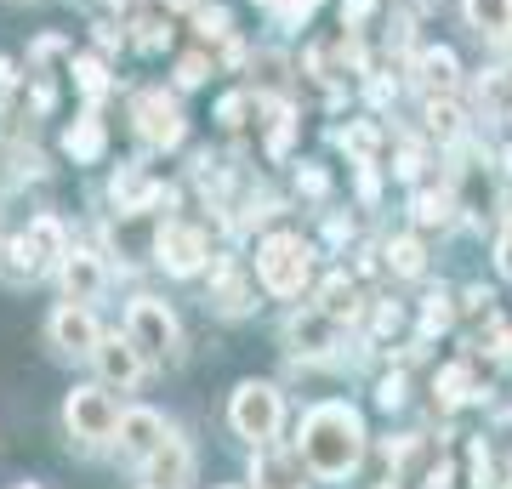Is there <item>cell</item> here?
Here are the masks:
<instances>
[{
	"label": "cell",
	"mask_w": 512,
	"mask_h": 489,
	"mask_svg": "<svg viewBox=\"0 0 512 489\" xmlns=\"http://www.w3.org/2000/svg\"><path fill=\"white\" fill-rule=\"evenodd\" d=\"M200 80H205V63H200V57H188V63H183V86H200Z\"/></svg>",
	"instance_id": "obj_26"
},
{
	"label": "cell",
	"mask_w": 512,
	"mask_h": 489,
	"mask_svg": "<svg viewBox=\"0 0 512 489\" xmlns=\"http://www.w3.org/2000/svg\"><path fill=\"white\" fill-rule=\"evenodd\" d=\"M18 489H40V484H18Z\"/></svg>",
	"instance_id": "obj_27"
},
{
	"label": "cell",
	"mask_w": 512,
	"mask_h": 489,
	"mask_svg": "<svg viewBox=\"0 0 512 489\" xmlns=\"http://www.w3.org/2000/svg\"><path fill=\"white\" fill-rule=\"evenodd\" d=\"M450 211H456V200H450V194H416V222L421 228H433V222H450Z\"/></svg>",
	"instance_id": "obj_21"
},
{
	"label": "cell",
	"mask_w": 512,
	"mask_h": 489,
	"mask_svg": "<svg viewBox=\"0 0 512 489\" xmlns=\"http://www.w3.org/2000/svg\"><path fill=\"white\" fill-rule=\"evenodd\" d=\"M296 455H302L308 478H319V484L353 478L359 461H365V416L348 399L313 404L308 416H302V433H296Z\"/></svg>",
	"instance_id": "obj_1"
},
{
	"label": "cell",
	"mask_w": 512,
	"mask_h": 489,
	"mask_svg": "<svg viewBox=\"0 0 512 489\" xmlns=\"http://www.w3.org/2000/svg\"><path fill=\"white\" fill-rule=\"evenodd\" d=\"M120 455H126L131 467H143L148 455L160 450V438H165V416H154V410H126L120 416Z\"/></svg>",
	"instance_id": "obj_10"
},
{
	"label": "cell",
	"mask_w": 512,
	"mask_h": 489,
	"mask_svg": "<svg viewBox=\"0 0 512 489\" xmlns=\"http://www.w3.org/2000/svg\"><path fill=\"white\" fill-rule=\"evenodd\" d=\"M302 455H285V450H274V444H256V455H251V484L256 489H308L302 484Z\"/></svg>",
	"instance_id": "obj_11"
},
{
	"label": "cell",
	"mask_w": 512,
	"mask_h": 489,
	"mask_svg": "<svg viewBox=\"0 0 512 489\" xmlns=\"http://www.w3.org/2000/svg\"><path fill=\"white\" fill-rule=\"evenodd\" d=\"M228 427L245 444H274L285 427V399H279L274 381H239L234 399H228Z\"/></svg>",
	"instance_id": "obj_2"
},
{
	"label": "cell",
	"mask_w": 512,
	"mask_h": 489,
	"mask_svg": "<svg viewBox=\"0 0 512 489\" xmlns=\"http://www.w3.org/2000/svg\"><path fill=\"white\" fill-rule=\"evenodd\" d=\"M63 427H69L80 444H109L120 433V404L103 393V387H74L63 399Z\"/></svg>",
	"instance_id": "obj_5"
},
{
	"label": "cell",
	"mask_w": 512,
	"mask_h": 489,
	"mask_svg": "<svg viewBox=\"0 0 512 489\" xmlns=\"http://www.w3.org/2000/svg\"><path fill=\"white\" fill-rule=\"evenodd\" d=\"M376 404H382V410H399V404H404V376H399V370L376 387Z\"/></svg>",
	"instance_id": "obj_23"
},
{
	"label": "cell",
	"mask_w": 512,
	"mask_h": 489,
	"mask_svg": "<svg viewBox=\"0 0 512 489\" xmlns=\"http://www.w3.org/2000/svg\"><path fill=\"white\" fill-rule=\"evenodd\" d=\"M256 279H262L268 296H302V285H308V245L296 234L262 239V251H256Z\"/></svg>",
	"instance_id": "obj_4"
},
{
	"label": "cell",
	"mask_w": 512,
	"mask_h": 489,
	"mask_svg": "<svg viewBox=\"0 0 512 489\" xmlns=\"http://www.w3.org/2000/svg\"><path fill=\"white\" fill-rule=\"evenodd\" d=\"M336 336H342V319H330L325 308H302L285 325V342H291L296 359H325L330 347H336Z\"/></svg>",
	"instance_id": "obj_9"
},
{
	"label": "cell",
	"mask_w": 512,
	"mask_h": 489,
	"mask_svg": "<svg viewBox=\"0 0 512 489\" xmlns=\"http://www.w3.org/2000/svg\"><path fill=\"white\" fill-rule=\"evenodd\" d=\"M63 290H69V302H97L103 296V262L86 251H74L63 262Z\"/></svg>",
	"instance_id": "obj_13"
},
{
	"label": "cell",
	"mask_w": 512,
	"mask_h": 489,
	"mask_svg": "<svg viewBox=\"0 0 512 489\" xmlns=\"http://www.w3.org/2000/svg\"><path fill=\"white\" fill-rule=\"evenodd\" d=\"M188 478H194V450H188V438L177 427H165L160 450L143 461V484L148 489H188Z\"/></svg>",
	"instance_id": "obj_6"
},
{
	"label": "cell",
	"mask_w": 512,
	"mask_h": 489,
	"mask_svg": "<svg viewBox=\"0 0 512 489\" xmlns=\"http://www.w3.org/2000/svg\"><path fill=\"white\" fill-rule=\"evenodd\" d=\"M427 120H433V131H439V137H450V131H456V109H450V103H433V109H427Z\"/></svg>",
	"instance_id": "obj_25"
},
{
	"label": "cell",
	"mask_w": 512,
	"mask_h": 489,
	"mask_svg": "<svg viewBox=\"0 0 512 489\" xmlns=\"http://www.w3.org/2000/svg\"><path fill=\"white\" fill-rule=\"evenodd\" d=\"M222 489H239V484H222Z\"/></svg>",
	"instance_id": "obj_29"
},
{
	"label": "cell",
	"mask_w": 512,
	"mask_h": 489,
	"mask_svg": "<svg viewBox=\"0 0 512 489\" xmlns=\"http://www.w3.org/2000/svg\"><path fill=\"white\" fill-rule=\"evenodd\" d=\"M126 336H131V347H137L143 359H154V364H171L177 347H183V330H177L171 308L154 302V296H137V302L126 308Z\"/></svg>",
	"instance_id": "obj_3"
},
{
	"label": "cell",
	"mask_w": 512,
	"mask_h": 489,
	"mask_svg": "<svg viewBox=\"0 0 512 489\" xmlns=\"http://www.w3.org/2000/svg\"><path fill=\"white\" fill-rule=\"evenodd\" d=\"M421 69H427V86H439V91L456 86V52H444V46L421 57Z\"/></svg>",
	"instance_id": "obj_19"
},
{
	"label": "cell",
	"mask_w": 512,
	"mask_h": 489,
	"mask_svg": "<svg viewBox=\"0 0 512 489\" xmlns=\"http://www.w3.org/2000/svg\"><path fill=\"white\" fill-rule=\"evenodd\" d=\"M456 325V296L450 290H433L427 296V308H421V336H439V330Z\"/></svg>",
	"instance_id": "obj_18"
},
{
	"label": "cell",
	"mask_w": 512,
	"mask_h": 489,
	"mask_svg": "<svg viewBox=\"0 0 512 489\" xmlns=\"http://www.w3.org/2000/svg\"><path fill=\"white\" fill-rule=\"evenodd\" d=\"M69 154L74 160H97V154H103V131H97V120H80V126L69 131Z\"/></svg>",
	"instance_id": "obj_20"
},
{
	"label": "cell",
	"mask_w": 512,
	"mask_h": 489,
	"mask_svg": "<svg viewBox=\"0 0 512 489\" xmlns=\"http://www.w3.org/2000/svg\"><path fill=\"white\" fill-rule=\"evenodd\" d=\"M387 268L399 273V279H416L421 268H427V251H421L416 234H399L393 245H387Z\"/></svg>",
	"instance_id": "obj_17"
},
{
	"label": "cell",
	"mask_w": 512,
	"mask_h": 489,
	"mask_svg": "<svg viewBox=\"0 0 512 489\" xmlns=\"http://www.w3.org/2000/svg\"><path fill=\"white\" fill-rule=\"evenodd\" d=\"M154 251H160V268L177 273V279H188V273L205 268V256H211V245H205L200 228H183V222H171V228H160V239H154Z\"/></svg>",
	"instance_id": "obj_8"
},
{
	"label": "cell",
	"mask_w": 512,
	"mask_h": 489,
	"mask_svg": "<svg viewBox=\"0 0 512 489\" xmlns=\"http://www.w3.org/2000/svg\"><path fill=\"white\" fill-rule=\"evenodd\" d=\"M143 137L154 148H171V143H183V120H177V109L165 103V97H143Z\"/></svg>",
	"instance_id": "obj_14"
},
{
	"label": "cell",
	"mask_w": 512,
	"mask_h": 489,
	"mask_svg": "<svg viewBox=\"0 0 512 489\" xmlns=\"http://www.w3.org/2000/svg\"><path fill=\"white\" fill-rule=\"evenodd\" d=\"M433 393H439V404H450V410H456V404L478 399L484 387L473 381V364H444V370H439V381H433Z\"/></svg>",
	"instance_id": "obj_16"
},
{
	"label": "cell",
	"mask_w": 512,
	"mask_h": 489,
	"mask_svg": "<svg viewBox=\"0 0 512 489\" xmlns=\"http://www.w3.org/2000/svg\"><path fill=\"white\" fill-rule=\"evenodd\" d=\"M461 12H467L478 35H495V40L512 35V0H461Z\"/></svg>",
	"instance_id": "obj_15"
},
{
	"label": "cell",
	"mask_w": 512,
	"mask_h": 489,
	"mask_svg": "<svg viewBox=\"0 0 512 489\" xmlns=\"http://www.w3.org/2000/svg\"><path fill=\"white\" fill-rule=\"evenodd\" d=\"M319 308H325L330 319H342V313H353V285L342 279V273H336V279L325 285V296H319Z\"/></svg>",
	"instance_id": "obj_22"
},
{
	"label": "cell",
	"mask_w": 512,
	"mask_h": 489,
	"mask_svg": "<svg viewBox=\"0 0 512 489\" xmlns=\"http://www.w3.org/2000/svg\"><path fill=\"white\" fill-rule=\"evenodd\" d=\"M97 342H103V330H97L92 308L86 302H63L52 313V347L57 353H74V359H92Z\"/></svg>",
	"instance_id": "obj_7"
},
{
	"label": "cell",
	"mask_w": 512,
	"mask_h": 489,
	"mask_svg": "<svg viewBox=\"0 0 512 489\" xmlns=\"http://www.w3.org/2000/svg\"><path fill=\"white\" fill-rule=\"evenodd\" d=\"M97 370H103V381H114V387H137V381H143V353H137V347H131V336H103V342H97Z\"/></svg>",
	"instance_id": "obj_12"
},
{
	"label": "cell",
	"mask_w": 512,
	"mask_h": 489,
	"mask_svg": "<svg viewBox=\"0 0 512 489\" xmlns=\"http://www.w3.org/2000/svg\"><path fill=\"white\" fill-rule=\"evenodd\" d=\"M501 489H512V478H507V484H501Z\"/></svg>",
	"instance_id": "obj_28"
},
{
	"label": "cell",
	"mask_w": 512,
	"mask_h": 489,
	"mask_svg": "<svg viewBox=\"0 0 512 489\" xmlns=\"http://www.w3.org/2000/svg\"><path fill=\"white\" fill-rule=\"evenodd\" d=\"M456 484V467H450V461H433V467L421 472V489H450Z\"/></svg>",
	"instance_id": "obj_24"
}]
</instances>
